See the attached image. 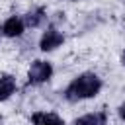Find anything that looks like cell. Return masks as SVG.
I'll return each mask as SVG.
<instances>
[{
  "instance_id": "6da1fadb",
  "label": "cell",
  "mask_w": 125,
  "mask_h": 125,
  "mask_svg": "<svg viewBox=\"0 0 125 125\" xmlns=\"http://www.w3.org/2000/svg\"><path fill=\"white\" fill-rule=\"evenodd\" d=\"M102 90V78L94 72H84L80 76H76L64 90V98L68 102H80V100H88L94 98L98 92Z\"/></svg>"
},
{
  "instance_id": "7a4b0ae2",
  "label": "cell",
  "mask_w": 125,
  "mask_h": 125,
  "mask_svg": "<svg viewBox=\"0 0 125 125\" xmlns=\"http://www.w3.org/2000/svg\"><path fill=\"white\" fill-rule=\"evenodd\" d=\"M53 76V66L47 61H33L29 70H27V80L29 84H43Z\"/></svg>"
},
{
  "instance_id": "3957f363",
  "label": "cell",
  "mask_w": 125,
  "mask_h": 125,
  "mask_svg": "<svg viewBox=\"0 0 125 125\" xmlns=\"http://www.w3.org/2000/svg\"><path fill=\"white\" fill-rule=\"evenodd\" d=\"M62 41H64V37H62V33L59 31V29H55V27H49L43 35H41V41H39V47H41V51H55L57 47H61L62 45Z\"/></svg>"
},
{
  "instance_id": "277c9868",
  "label": "cell",
  "mask_w": 125,
  "mask_h": 125,
  "mask_svg": "<svg viewBox=\"0 0 125 125\" xmlns=\"http://www.w3.org/2000/svg\"><path fill=\"white\" fill-rule=\"evenodd\" d=\"M23 29H25V23H23V20L18 18V16L8 18V20L4 21V25H2V33H4L6 37H20V35L23 33Z\"/></svg>"
},
{
  "instance_id": "5b68a950",
  "label": "cell",
  "mask_w": 125,
  "mask_h": 125,
  "mask_svg": "<svg viewBox=\"0 0 125 125\" xmlns=\"http://www.w3.org/2000/svg\"><path fill=\"white\" fill-rule=\"evenodd\" d=\"M33 125H64V121L57 113H47V111H37L31 115Z\"/></svg>"
},
{
  "instance_id": "8992f818",
  "label": "cell",
  "mask_w": 125,
  "mask_h": 125,
  "mask_svg": "<svg viewBox=\"0 0 125 125\" xmlns=\"http://www.w3.org/2000/svg\"><path fill=\"white\" fill-rule=\"evenodd\" d=\"M107 123V115L105 111H94V113H86L82 117H78L74 121V125H105Z\"/></svg>"
},
{
  "instance_id": "52a82bcc",
  "label": "cell",
  "mask_w": 125,
  "mask_h": 125,
  "mask_svg": "<svg viewBox=\"0 0 125 125\" xmlns=\"http://www.w3.org/2000/svg\"><path fill=\"white\" fill-rule=\"evenodd\" d=\"M45 18H47L45 8H35L23 16V23H25V27H39L45 21Z\"/></svg>"
},
{
  "instance_id": "ba28073f",
  "label": "cell",
  "mask_w": 125,
  "mask_h": 125,
  "mask_svg": "<svg viewBox=\"0 0 125 125\" xmlns=\"http://www.w3.org/2000/svg\"><path fill=\"white\" fill-rule=\"evenodd\" d=\"M14 92H16V78H14L12 74L0 76V102L8 100Z\"/></svg>"
},
{
  "instance_id": "9c48e42d",
  "label": "cell",
  "mask_w": 125,
  "mask_h": 125,
  "mask_svg": "<svg viewBox=\"0 0 125 125\" xmlns=\"http://www.w3.org/2000/svg\"><path fill=\"white\" fill-rule=\"evenodd\" d=\"M117 113H119V117H121V119L125 121V104H121V105H119V109H117Z\"/></svg>"
},
{
  "instance_id": "30bf717a",
  "label": "cell",
  "mask_w": 125,
  "mask_h": 125,
  "mask_svg": "<svg viewBox=\"0 0 125 125\" xmlns=\"http://www.w3.org/2000/svg\"><path fill=\"white\" fill-rule=\"evenodd\" d=\"M121 61H123V64H125V53H123V57H121Z\"/></svg>"
},
{
  "instance_id": "8fae6325",
  "label": "cell",
  "mask_w": 125,
  "mask_h": 125,
  "mask_svg": "<svg viewBox=\"0 0 125 125\" xmlns=\"http://www.w3.org/2000/svg\"><path fill=\"white\" fill-rule=\"evenodd\" d=\"M0 31H2V27H0Z\"/></svg>"
}]
</instances>
